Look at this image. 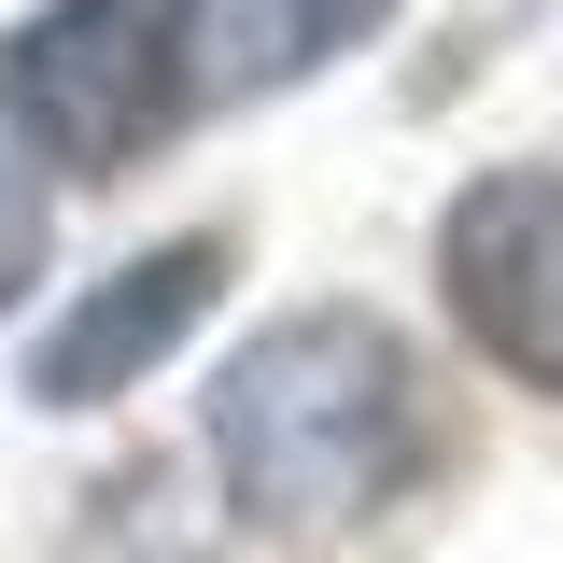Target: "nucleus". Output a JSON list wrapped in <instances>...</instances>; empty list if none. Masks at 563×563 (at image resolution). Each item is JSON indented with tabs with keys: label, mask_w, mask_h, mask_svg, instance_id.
<instances>
[{
	"label": "nucleus",
	"mask_w": 563,
	"mask_h": 563,
	"mask_svg": "<svg viewBox=\"0 0 563 563\" xmlns=\"http://www.w3.org/2000/svg\"><path fill=\"white\" fill-rule=\"evenodd\" d=\"M211 282H225V240H155L141 268H113L57 339L29 352V395H43V409H99V395H128L141 366L184 352V324L211 310Z\"/></svg>",
	"instance_id": "nucleus-4"
},
{
	"label": "nucleus",
	"mask_w": 563,
	"mask_h": 563,
	"mask_svg": "<svg viewBox=\"0 0 563 563\" xmlns=\"http://www.w3.org/2000/svg\"><path fill=\"white\" fill-rule=\"evenodd\" d=\"M395 0H184V57H198V99H254V85H296L324 70L352 29H380Z\"/></svg>",
	"instance_id": "nucleus-5"
},
{
	"label": "nucleus",
	"mask_w": 563,
	"mask_h": 563,
	"mask_svg": "<svg viewBox=\"0 0 563 563\" xmlns=\"http://www.w3.org/2000/svg\"><path fill=\"white\" fill-rule=\"evenodd\" d=\"M437 282H451L465 339L507 380L563 395V169H493V184H465L451 225H437Z\"/></svg>",
	"instance_id": "nucleus-3"
},
{
	"label": "nucleus",
	"mask_w": 563,
	"mask_h": 563,
	"mask_svg": "<svg viewBox=\"0 0 563 563\" xmlns=\"http://www.w3.org/2000/svg\"><path fill=\"white\" fill-rule=\"evenodd\" d=\"M29 268H43V184H29V155L0 141V310L29 296Z\"/></svg>",
	"instance_id": "nucleus-6"
},
{
	"label": "nucleus",
	"mask_w": 563,
	"mask_h": 563,
	"mask_svg": "<svg viewBox=\"0 0 563 563\" xmlns=\"http://www.w3.org/2000/svg\"><path fill=\"white\" fill-rule=\"evenodd\" d=\"M422 409H409V352L366 310H296L225 366L211 395V465L268 536H352L380 493L409 479Z\"/></svg>",
	"instance_id": "nucleus-1"
},
{
	"label": "nucleus",
	"mask_w": 563,
	"mask_h": 563,
	"mask_svg": "<svg viewBox=\"0 0 563 563\" xmlns=\"http://www.w3.org/2000/svg\"><path fill=\"white\" fill-rule=\"evenodd\" d=\"M184 99H198L184 0H43L0 43V113L43 169H128L141 141H169Z\"/></svg>",
	"instance_id": "nucleus-2"
}]
</instances>
